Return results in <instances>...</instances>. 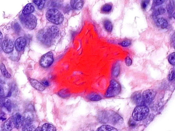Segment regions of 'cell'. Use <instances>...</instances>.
<instances>
[{"instance_id": "1", "label": "cell", "mask_w": 175, "mask_h": 131, "mask_svg": "<svg viewBox=\"0 0 175 131\" xmlns=\"http://www.w3.org/2000/svg\"><path fill=\"white\" fill-rule=\"evenodd\" d=\"M149 108L144 105H139L135 108L132 113V118L136 121H141L147 118L149 115Z\"/></svg>"}, {"instance_id": "2", "label": "cell", "mask_w": 175, "mask_h": 131, "mask_svg": "<svg viewBox=\"0 0 175 131\" xmlns=\"http://www.w3.org/2000/svg\"><path fill=\"white\" fill-rule=\"evenodd\" d=\"M47 20L56 25H60L64 20V17L61 12L56 9H49L46 13Z\"/></svg>"}, {"instance_id": "3", "label": "cell", "mask_w": 175, "mask_h": 131, "mask_svg": "<svg viewBox=\"0 0 175 131\" xmlns=\"http://www.w3.org/2000/svg\"><path fill=\"white\" fill-rule=\"evenodd\" d=\"M121 86L119 82L115 79L110 81L109 86L105 92V97L107 98L114 97L121 92Z\"/></svg>"}, {"instance_id": "4", "label": "cell", "mask_w": 175, "mask_h": 131, "mask_svg": "<svg viewBox=\"0 0 175 131\" xmlns=\"http://www.w3.org/2000/svg\"><path fill=\"white\" fill-rule=\"evenodd\" d=\"M168 18L165 16H157L153 18L155 27L160 30H167L171 29V25Z\"/></svg>"}, {"instance_id": "5", "label": "cell", "mask_w": 175, "mask_h": 131, "mask_svg": "<svg viewBox=\"0 0 175 131\" xmlns=\"http://www.w3.org/2000/svg\"><path fill=\"white\" fill-rule=\"evenodd\" d=\"M53 61V54L51 51H49L41 57V59L39 60V64L43 68H47L52 65Z\"/></svg>"}, {"instance_id": "6", "label": "cell", "mask_w": 175, "mask_h": 131, "mask_svg": "<svg viewBox=\"0 0 175 131\" xmlns=\"http://www.w3.org/2000/svg\"><path fill=\"white\" fill-rule=\"evenodd\" d=\"M37 19L32 14L26 15L24 19V25L28 30H33L37 26Z\"/></svg>"}, {"instance_id": "7", "label": "cell", "mask_w": 175, "mask_h": 131, "mask_svg": "<svg viewBox=\"0 0 175 131\" xmlns=\"http://www.w3.org/2000/svg\"><path fill=\"white\" fill-rule=\"evenodd\" d=\"M38 40L41 42L43 45L47 46L51 45L52 38L50 37L47 31L41 30L38 32L37 36Z\"/></svg>"}, {"instance_id": "8", "label": "cell", "mask_w": 175, "mask_h": 131, "mask_svg": "<svg viewBox=\"0 0 175 131\" xmlns=\"http://www.w3.org/2000/svg\"><path fill=\"white\" fill-rule=\"evenodd\" d=\"M156 95V91L152 89H148L145 90L142 93V102L143 105H146L150 104Z\"/></svg>"}, {"instance_id": "9", "label": "cell", "mask_w": 175, "mask_h": 131, "mask_svg": "<svg viewBox=\"0 0 175 131\" xmlns=\"http://www.w3.org/2000/svg\"><path fill=\"white\" fill-rule=\"evenodd\" d=\"M1 47L4 52L10 53L13 51L14 44L11 39L6 37L2 41Z\"/></svg>"}, {"instance_id": "10", "label": "cell", "mask_w": 175, "mask_h": 131, "mask_svg": "<svg viewBox=\"0 0 175 131\" xmlns=\"http://www.w3.org/2000/svg\"><path fill=\"white\" fill-rule=\"evenodd\" d=\"M167 11L164 5L152 8V16L153 18L159 16H166Z\"/></svg>"}, {"instance_id": "11", "label": "cell", "mask_w": 175, "mask_h": 131, "mask_svg": "<svg viewBox=\"0 0 175 131\" xmlns=\"http://www.w3.org/2000/svg\"><path fill=\"white\" fill-rule=\"evenodd\" d=\"M164 6L168 19H172V15L175 10V0H166Z\"/></svg>"}, {"instance_id": "12", "label": "cell", "mask_w": 175, "mask_h": 131, "mask_svg": "<svg viewBox=\"0 0 175 131\" xmlns=\"http://www.w3.org/2000/svg\"><path fill=\"white\" fill-rule=\"evenodd\" d=\"M27 41L26 38L23 37H20L15 41L14 46L16 49L19 52L23 51L26 47Z\"/></svg>"}, {"instance_id": "13", "label": "cell", "mask_w": 175, "mask_h": 131, "mask_svg": "<svg viewBox=\"0 0 175 131\" xmlns=\"http://www.w3.org/2000/svg\"><path fill=\"white\" fill-rule=\"evenodd\" d=\"M131 100L133 103L139 106L143 105L142 102V94L141 91H137L132 94L131 96Z\"/></svg>"}, {"instance_id": "14", "label": "cell", "mask_w": 175, "mask_h": 131, "mask_svg": "<svg viewBox=\"0 0 175 131\" xmlns=\"http://www.w3.org/2000/svg\"><path fill=\"white\" fill-rule=\"evenodd\" d=\"M13 118L15 121V127L19 129L24 124L23 117L20 115V114L17 113L13 116Z\"/></svg>"}, {"instance_id": "15", "label": "cell", "mask_w": 175, "mask_h": 131, "mask_svg": "<svg viewBox=\"0 0 175 131\" xmlns=\"http://www.w3.org/2000/svg\"><path fill=\"white\" fill-rule=\"evenodd\" d=\"M29 82L30 83L31 86L37 90L39 91H43L45 90V87L41 83V82H38V80L34 79H29Z\"/></svg>"}, {"instance_id": "16", "label": "cell", "mask_w": 175, "mask_h": 131, "mask_svg": "<svg viewBox=\"0 0 175 131\" xmlns=\"http://www.w3.org/2000/svg\"><path fill=\"white\" fill-rule=\"evenodd\" d=\"M14 127H15V124L13 117H11L8 120H6V121L3 124V128L5 131H11Z\"/></svg>"}, {"instance_id": "17", "label": "cell", "mask_w": 175, "mask_h": 131, "mask_svg": "<svg viewBox=\"0 0 175 131\" xmlns=\"http://www.w3.org/2000/svg\"><path fill=\"white\" fill-rule=\"evenodd\" d=\"M47 32L50 37H51L52 38H54L57 37L60 34L59 29L56 26H51L49 27L47 29Z\"/></svg>"}, {"instance_id": "18", "label": "cell", "mask_w": 175, "mask_h": 131, "mask_svg": "<svg viewBox=\"0 0 175 131\" xmlns=\"http://www.w3.org/2000/svg\"><path fill=\"white\" fill-rule=\"evenodd\" d=\"M70 4L73 9L79 10L83 6L84 0H71Z\"/></svg>"}, {"instance_id": "19", "label": "cell", "mask_w": 175, "mask_h": 131, "mask_svg": "<svg viewBox=\"0 0 175 131\" xmlns=\"http://www.w3.org/2000/svg\"><path fill=\"white\" fill-rule=\"evenodd\" d=\"M34 10L35 8L34 4H32V3H28L24 8L22 13L24 15H30L31 14Z\"/></svg>"}, {"instance_id": "20", "label": "cell", "mask_w": 175, "mask_h": 131, "mask_svg": "<svg viewBox=\"0 0 175 131\" xmlns=\"http://www.w3.org/2000/svg\"><path fill=\"white\" fill-rule=\"evenodd\" d=\"M23 117L24 123H25V125H26L30 124L31 122H32L34 119V115L30 111H27L24 114Z\"/></svg>"}, {"instance_id": "21", "label": "cell", "mask_w": 175, "mask_h": 131, "mask_svg": "<svg viewBox=\"0 0 175 131\" xmlns=\"http://www.w3.org/2000/svg\"><path fill=\"white\" fill-rule=\"evenodd\" d=\"M168 80L172 84H175V67H173L169 70L168 75Z\"/></svg>"}, {"instance_id": "22", "label": "cell", "mask_w": 175, "mask_h": 131, "mask_svg": "<svg viewBox=\"0 0 175 131\" xmlns=\"http://www.w3.org/2000/svg\"><path fill=\"white\" fill-rule=\"evenodd\" d=\"M104 26L105 30L108 32H111L113 30L112 23L111 20L105 19L104 21Z\"/></svg>"}, {"instance_id": "23", "label": "cell", "mask_w": 175, "mask_h": 131, "mask_svg": "<svg viewBox=\"0 0 175 131\" xmlns=\"http://www.w3.org/2000/svg\"><path fill=\"white\" fill-rule=\"evenodd\" d=\"M120 72V66L118 63H116L113 67L112 70V75L113 76L117 77L119 75Z\"/></svg>"}, {"instance_id": "24", "label": "cell", "mask_w": 175, "mask_h": 131, "mask_svg": "<svg viewBox=\"0 0 175 131\" xmlns=\"http://www.w3.org/2000/svg\"><path fill=\"white\" fill-rule=\"evenodd\" d=\"M96 131H118V130L111 125H102L99 127Z\"/></svg>"}, {"instance_id": "25", "label": "cell", "mask_w": 175, "mask_h": 131, "mask_svg": "<svg viewBox=\"0 0 175 131\" xmlns=\"http://www.w3.org/2000/svg\"><path fill=\"white\" fill-rule=\"evenodd\" d=\"M0 70H1V71L2 74L4 77L7 78V79L11 78V76L10 74H9L7 70L6 69L5 66L3 63H1V65H0Z\"/></svg>"}, {"instance_id": "26", "label": "cell", "mask_w": 175, "mask_h": 131, "mask_svg": "<svg viewBox=\"0 0 175 131\" xmlns=\"http://www.w3.org/2000/svg\"><path fill=\"white\" fill-rule=\"evenodd\" d=\"M113 6L111 4H105L101 8V12L104 13H109L112 10Z\"/></svg>"}, {"instance_id": "27", "label": "cell", "mask_w": 175, "mask_h": 131, "mask_svg": "<svg viewBox=\"0 0 175 131\" xmlns=\"http://www.w3.org/2000/svg\"><path fill=\"white\" fill-rule=\"evenodd\" d=\"M57 95L62 98H67L70 96V93L67 89H63L57 92Z\"/></svg>"}, {"instance_id": "28", "label": "cell", "mask_w": 175, "mask_h": 131, "mask_svg": "<svg viewBox=\"0 0 175 131\" xmlns=\"http://www.w3.org/2000/svg\"><path fill=\"white\" fill-rule=\"evenodd\" d=\"M42 131H56V129L52 124H45L42 127Z\"/></svg>"}, {"instance_id": "29", "label": "cell", "mask_w": 175, "mask_h": 131, "mask_svg": "<svg viewBox=\"0 0 175 131\" xmlns=\"http://www.w3.org/2000/svg\"><path fill=\"white\" fill-rule=\"evenodd\" d=\"M32 1L38 8L41 10L44 7L46 0H32Z\"/></svg>"}, {"instance_id": "30", "label": "cell", "mask_w": 175, "mask_h": 131, "mask_svg": "<svg viewBox=\"0 0 175 131\" xmlns=\"http://www.w3.org/2000/svg\"><path fill=\"white\" fill-rule=\"evenodd\" d=\"M88 98L92 102H98L102 99V97L97 94H91L88 96Z\"/></svg>"}, {"instance_id": "31", "label": "cell", "mask_w": 175, "mask_h": 131, "mask_svg": "<svg viewBox=\"0 0 175 131\" xmlns=\"http://www.w3.org/2000/svg\"><path fill=\"white\" fill-rule=\"evenodd\" d=\"M167 59L170 65L173 67H175V52L170 53L168 56Z\"/></svg>"}, {"instance_id": "32", "label": "cell", "mask_w": 175, "mask_h": 131, "mask_svg": "<svg viewBox=\"0 0 175 131\" xmlns=\"http://www.w3.org/2000/svg\"><path fill=\"white\" fill-rule=\"evenodd\" d=\"M166 0H153L152 8L157 7V6L164 5L166 2Z\"/></svg>"}, {"instance_id": "33", "label": "cell", "mask_w": 175, "mask_h": 131, "mask_svg": "<svg viewBox=\"0 0 175 131\" xmlns=\"http://www.w3.org/2000/svg\"><path fill=\"white\" fill-rule=\"evenodd\" d=\"M3 106L6 108L8 111H11V102H10V99L5 98L4 102L3 103Z\"/></svg>"}, {"instance_id": "34", "label": "cell", "mask_w": 175, "mask_h": 131, "mask_svg": "<svg viewBox=\"0 0 175 131\" xmlns=\"http://www.w3.org/2000/svg\"><path fill=\"white\" fill-rule=\"evenodd\" d=\"M132 44V42L131 39H127L119 43V45L122 47H127L130 46Z\"/></svg>"}, {"instance_id": "35", "label": "cell", "mask_w": 175, "mask_h": 131, "mask_svg": "<svg viewBox=\"0 0 175 131\" xmlns=\"http://www.w3.org/2000/svg\"><path fill=\"white\" fill-rule=\"evenodd\" d=\"M150 0H142L141 3L142 9L143 10H146L150 5Z\"/></svg>"}, {"instance_id": "36", "label": "cell", "mask_w": 175, "mask_h": 131, "mask_svg": "<svg viewBox=\"0 0 175 131\" xmlns=\"http://www.w3.org/2000/svg\"><path fill=\"white\" fill-rule=\"evenodd\" d=\"M35 128L34 125H31V124L25 125V127L24 128L23 131H35Z\"/></svg>"}, {"instance_id": "37", "label": "cell", "mask_w": 175, "mask_h": 131, "mask_svg": "<svg viewBox=\"0 0 175 131\" xmlns=\"http://www.w3.org/2000/svg\"><path fill=\"white\" fill-rule=\"evenodd\" d=\"M136 120H135L133 119H130L128 121V126L131 128H135V127L137 126V123H136Z\"/></svg>"}, {"instance_id": "38", "label": "cell", "mask_w": 175, "mask_h": 131, "mask_svg": "<svg viewBox=\"0 0 175 131\" xmlns=\"http://www.w3.org/2000/svg\"><path fill=\"white\" fill-rule=\"evenodd\" d=\"M13 29L15 31L16 33L18 34L21 30V27H20V26L19 24L18 23H16L13 25Z\"/></svg>"}, {"instance_id": "39", "label": "cell", "mask_w": 175, "mask_h": 131, "mask_svg": "<svg viewBox=\"0 0 175 131\" xmlns=\"http://www.w3.org/2000/svg\"><path fill=\"white\" fill-rule=\"evenodd\" d=\"M124 61H125L126 65H127L128 67L131 66L132 65V63H133V61H132V60L131 58H130V57L128 56L126 57V58H125V60H124Z\"/></svg>"}, {"instance_id": "40", "label": "cell", "mask_w": 175, "mask_h": 131, "mask_svg": "<svg viewBox=\"0 0 175 131\" xmlns=\"http://www.w3.org/2000/svg\"><path fill=\"white\" fill-rule=\"evenodd\" d=\"M41 83L45 87H48L50 86V84L48 80H47V79H44L43 80H42Z\"/></svg>"}, {"instance_id": "41", "label": "cell", "mask_w": 175, "mask_h": 131, "mask_svg": "<svg viewBox=\"0 0 175 131\" xmlns=\"http://www.w3.org/2000/svg\"><path fill=\"white\" fill-rule=\"evenodd\" d=\"M0 120H1L2 121H5L7 120L6 115L4 113L2 112L0 113Z\"/></svg>"}, {"instance_id": "42", "label": "cell", "mask_w": 175, "mask_h": 131, "mask_svg": "<svg viewBox=\"0 0 175 131\" xmlns=\"http://www.w3.org/2000/svg\"><path fill=\"white\" fill-rule=\"evenodd\" d=\"M171 42L172 43V44L175 43V31L171 35Z\"/></svg>"}, {"instance_id": "43", "label": "cell", "mask_w": 175, "mask_h": 131, "mask_svg": "<svg viewBox=\"0 0 175 131\" xmlns=\"http://www.w3.org/2000/svg\"><path fill=\"white\" fill-rule=\"evenodd\" d=\"M5 98V97L3 96H0V106H3V103L4 102Z\"/></svg>"}, {"instance_id": "44", "label": "cell", "mask_w": 175, "mask_h": 131, "mask_svg": "<svg viewBox=\"0 0 175 131\" xmlns=\"http://www.w3.org/2000/svg\"><path fill=\"white\" fill-rule=\"evenodd\" d=\"M4 94V90L1 85H0V96H3Z\"/></svg>"}, {"instance_id": "45", "label": "cell", "mask_w": 175, "mask_h": 131, "mask_svg": "<svg viewBox=\"0 0 175 131\" xmlns=\"http://www.w3.org/2000/svg\"><path fill=\"white\" fill-rule=\"evenodd\" d=\"M2 38H3V35H2L1 32L0 31V44H2L1 41L2 40Z\"/></svg>"}, {"instance_id": "46", "label": "cell", "mask_w": 175, "mask_h": 131, "mask_svg": "<svg viewBox=\"0 0 175 131\" xmlns=\"http://www.w3.org/2000/svg\"><path fill=\"white\" fill-rule=\"evenodd\" d=\"M172 19H174V20H175V10L172 15Z\"/></svg>"}, {"instance_id": "47", "label": "cell", "mask_w": 175, "mask_h": 131, "mask_svg": "<svg viewBox=\"0 0 175 131\" xmlns=\"http://www.w3.org/2000/svg\"><path fill=\"white\" fill-rule=\"evenodd\" d=\"M35 131H42V128L41 127H38L35 129Z\"/></svg>"}, {"instance_id": "48", "label": "cell", "mask_w": 175, "mask_h": 131, "mask_svg": "<svg viewBox=\"0 0 175 131\" xmlns=\"http://www.w3.org/2000/svg\"><path fill=\"white\" fill-rule=\"evenodd\" d=\"M11 91H9V93L8 94L7 96L8 97H9V96H11Z\"/></svg>"}, {"instance_id": "49", "label": "cell", "mask_w": 175, "mask_h": 131, "mask_svg": "<svg viewBox=\"0 0 175 131\" xmlns=\"http://www.w3.org/2000/svg\"><path fill=\"white\" fill-rule=\"evenodd\" d=\"M172 46L173 48H174L175 50V43L172 44Z\"/></svg>"}]
</instances>
